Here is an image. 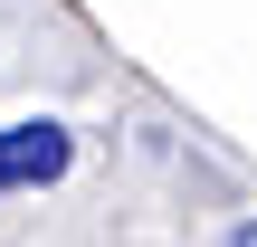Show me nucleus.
I'll use <instances>...</instances> for the list:
<instances>
[{
    "label": "nucleus",
    "instance_id": "obj_1",
    "mask_svg": "<svg viewBox=\"0 0 257 247\" xmlns=\"http://www.w3.org/2000/svg\"><path fill=\"white\" fill-rule=\"evenodd\" d=\"M67 162H76V133L57 114L0 124V190H48V181H67Z\"/></svg>",
    "mask_w": 257,
    "mask_h": 247
},
{
    "label": "nucleus",
    "instance_id": "obj_2",
    "mask_svg": "<svg viewBox=\"0 0 257 247\" xmlns=\"http://www.w3.org/2000/svg\"><path fill=\"white\" fill-rule=\"evenodd\" d=\"M229 247H257V219H238V228H229Z\"/></svg>",
    "mask_w": 257,
    "mask_h": 247
},
{
    "label": "nucleus",
    "instance_id": "obj_3",
    "mask_svg": "<svg viewBox=\"0 0 257 247\" xmlns=\"http://www.w3.org/2000/svg\"><path fill=\"white\" fill-rule=\"evenodd\" d=\"M0 200H10V190H0Z\"/></svg>",
    "mask_w": 257,
    "mask_h": 247
}]
</instances>
